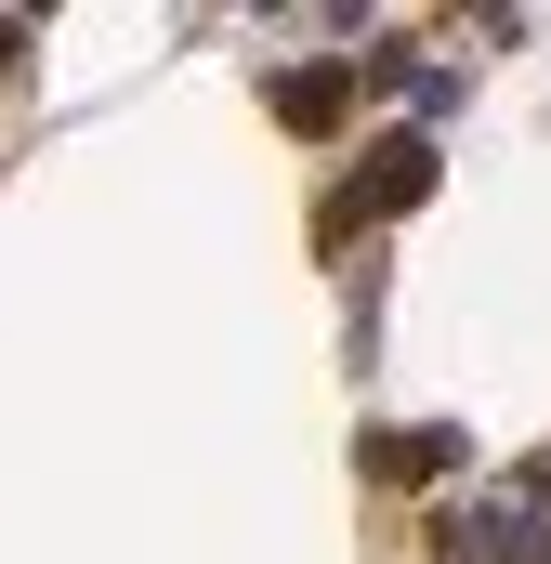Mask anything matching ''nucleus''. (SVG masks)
I'll return each instance as SVG.
<instances>
[{"label": "nucleus", "mask_w": 551, "mask_h": 564, "mask_svg": "<svg viewBox=\"0 0 551 564\" xmlns=\"http://www.w3.org/2000/svg\"><path fill=\"white\" fill-rule=\"evenodd\" d=\"M342 79H355V66H289V79H276V119H289V132H328V119H342Z\"/></svg>", "instance_id": "nucleus-1"}]
</instances>
